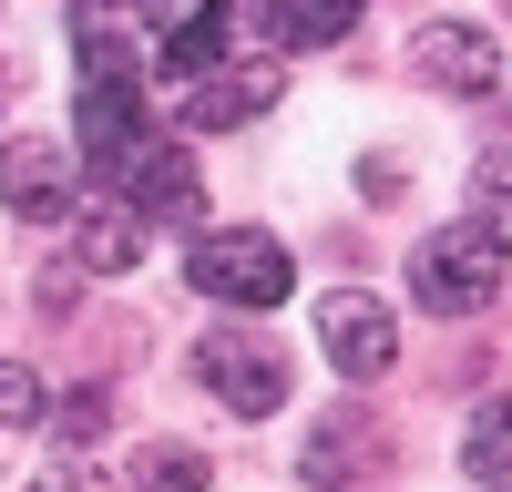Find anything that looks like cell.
Listing matches in <instances>:
<instances>
[{
  "instance_id": "1",
  "label": "cell",
  "mask_w": 512,
  "mask_h": 492,
  "mask_svg": "<svg viewBox=\"0 0 512 492\" xmlns=\"http://www.w3.org/2000/svg\"><path fill=\"white\" fill-rule=\"evenodd\" d=\"M185 287H205L226 308H277L297 287V257L267 226H205V236H185Z\"/></svg>"
},
{
  "instance_id": "2",
  "label": "cell",
  "mask_w": 512,
  "mask_h": 492,
  "mask_svg": "<svg viewBox=\"0 0 512 492\" xmlns=\"http://www.w3.org/2000/svg\"><path fill=\"white\" fill-rule=\"evenodd\" d=\"M410 298L431 308V318H472V308H492L502 298V246L461 216V226H441L431 246H410Z\"/></svg>"
},
{
  "instance_id": "3",
  "label": "cell",
  "mask_w": 512,
  "mask_h": 492,
  "mask_svg": "<svg viewBox=\"0 0 512 492\" xmlns=\"http://www.w3.org/2000/svg\"><path fill=\"white\" fill-rule=\"evenodd\" d=\"M195 380L216 390L236 421H267V410H287V349L267 328H205L195 339Z\"/></svg>"
},
{
  "instance_id": "4",
  "label": "cell",
  "mask_w": 512,
  "mask_h": 492,
  "mask_svg": "<svg viewBox=\"0 0 512 492\" xmlns=\"http://www.w3.org/2000/svg\"><path fill=\"white\" fill-rule=\"evenodd\" d=\"M318 349H328L338 380H379V369L400 359V328H390V308H379L369 287H328L318 298Z\"/></svg>"
},
{
  "instance_id": "5",
  "label": "cell",
  "mask_w": 512,
  "mask_h": 492,
  "mask_svg": "<svg viewBox=\"0 0 512 492\" xmlns=\"http://www.w3.org/2000/svg\"><path fill=\"white\" fill-rule=\"evenodd\" d=\"M72 134H82V154H93L103 175H123V154L144 144V82H134V72H82Z\"/></svg>"
},
{
  "instance_id": "6",
  "label": "cell",
  "mask_w": 512,
  "mask_h": 492,
  "mask_svg": "<svg viewBox=\"0 0 512 492\" xmlns=\"http://www.w3.org/2000/svg\"><path fill=\"white\" fill-rule=\"evenodd\" d=\"M113 185L134 195L144 216H164V226H205V185H195L185 144H164V134H144L134 154H123V175H113Z\"/></svg>"
},
{
  "instance_id": "7",
  "label": "cell",
  "mask_w": 512,
  "mask_h": 492,
  "mask_svg": "<svg viewBox=\"0 0 512 492\" xmlns=\"http://www.w3.org/2000/svg\"><path fill=\"white\" fill-rule=\"evenodd\" d=\"M410 62H420V82H441L451 103H482L492 82H502V52H492V31H472V21H431L410 41Z\"/></svg>"
},
{
  "instance_id": "8",
  "label": "cell",
  "mask_w": 512,
  "mask_h": 492,
  "mask_svg": "<svg viewBox=\"0 0 512 492\" xmlns=\"http://www.w3.org/2000/svg\"><path fill=\"white\" fill-rule=\"evenodd\" d=\"M0 195H11V216H72V195H82V164H72L62 144L21 134L11 154H0Z\"/></svg>"
},
{
  "instance_id": "9",
  "label": "cell",
  "mask_w": 512,
  "mask_h": 492,
  "mask_svg": "<svg viewBox=\"0 0 512 492\" xmlns=\"http://www.w3.org/2000/svg\"><path fill=\"white\" fill-rule=\"evenodd\" d=\"M277 103V72L267 62H216V72H205V82H185V123H195V134H236V123H256V113H267Z\"/></svg>"
},
{
  "instance_id": "10",
  "label": "cell",
  "mask_w": 512,
  "mask_h": 492,
  "mask_svg": "<svg viewBox=\"0 0 512 492\" xmlns=\"http://www.w3.org/2000/svg\"><path fill=\"white\" fill-rule=\"evenodd\" d=\"M308 492H349V482H369L379 472V421H328L318 441H308Z\"/></svg>"
},
{
  "instance_id": "11",
  "label": "cell",
  "mask_w": 512,
  "mask_h": 492,
  "mask_svg": "<svg viewBox=\"0 0 512 492\" xmlns=\"http://www.w3.org/2000/svg\"><path fill=\"white\" fill-rule=\"evenodd\" d=\"M72 257L93 267V277H123V267L144 257V216H134V205H93V216L72 226Z\"/></svg>"
},
{
  "instance_id": "12",
  "label": "cell",
  "mask_w": 512,
  "mask_h": 492,
  "mask_svg": "<svg viewBox=\"0 0 512 492\" xmlns=\"http://www.w3.org/2000/svg\"><path fill=\"white\" fill-rule=\"evenodd\" d=\"M461 472L472 492H512V400H482L472 431H461Z\"/></svg>"
},
{
  "instance_id": "13",
  "label": "cell",
  "mask_w": 512,
  "mask_h": 492,
  "mask_svg": "<svg viewBox=\"0 0 512 492\" xmlns=\"http://www.w3.org/2000/svg\"><path fill=\"white\" fill-rule=\"evenodd\" d=\"M256 21H267V41L318 52V41H338V31L359 21V0H256Z\"/></svg>"
},
{
  "instance_id": "14",
  "label": "cell",
  "mask_w": 512,
  "mask_h": 492,
  "mask_svg": "<svg viewBox=\"0 0 512 492\" xmlns=\"http://www.w3.org/2000/svg\"><path fill=\"white\" fill-rule=\"evenodd\" d=\"M41 421L62 431V451H103V441H113V390H103V380H82V390H62L52 410H41Z\"/></svg>"
},
{
  "instance_id": "15",
  "label": "cell",
  "mask_w": 512,
  "mask_h": 492,
  "mask_svg": "<svg viewBox=\"0 0 512 492\" xmlns=\"http://www.w3.org/2000/svg\"><path fill=\"white\" fill-rule=\"evenodd\" d=\"M472 226L512 257V144H492V154L472 164Z\"/></svg>"
},
{
  "instance_id": "16",
  "label": "cell",
  "mask_w": 512,
  "mask_h": 492,
  "mask_svg": "<svg viewBox=\"0 0 512 492\" xmlns=\"http://www.w3.org/2000/svg\"><path fill=\"white\" fill-rule=\"evenodd\" d=\"M216 472H205V451H185V441H164V451H144V472H134V492H205Z\"/></svg>"
},
{
  "instance_id": "17",
  "label": "cell",
  "mask_w": 512,
  "mask_h": 492,
  "mask_svg": "<svg viewBox=\"0 0 512 492\" xmlns=\"http://www.w3.org/2000/svg\"><path fill=\"white\" fill-rule=\"evenodd\" d=\"M41 410H52V390H41V369L0 359V431H41Z\"/></svg>"
},
{
  "instance_id": "18",
  "label": "cell",
  "mask_w": 512,
  "mask_h": 492,
  "mask_svg": "<svg viewBox=\"0 0 512 492\" xmlns=\"http://www.w3.org/2000/svg\"><path fill=\"white\" fill-rule=\"evenodd\" d=\"M21 492H103V472H93V451H52Z\"/></svg>"
},
{
  "instance_id": "19",
  "label": "cell",
  "mask_w": 512,
  "mask_h": 492,
  "mask_svg": "<svg viewBox=\"0 0 512 492\" xmlns=\"http://www.w3.org/2000/svg\"><path fill=\"white\" fill-rule=\"evenodd\" d=\"M185 11H205V0H144V21H164V31H175Z\"/></svg>"
}]
</instances>
